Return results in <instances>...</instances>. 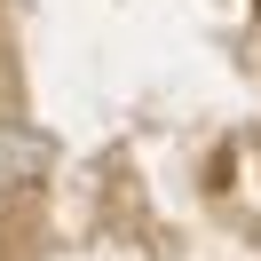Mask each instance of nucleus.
<instances>
[{
    "label": "nucleus",
    "instance_id": "nucleus-1",
    "mask_svg": "<svg viewBox=\"0 0 261 261\" xmlns=\"http://www.w3.org/2000/svg\"><path fill=\"white\" fill-rule=\"evenodd\" d=\"M48 159H56V143H48V135L8 127V119H0V190H16V182H40V174H48Z\"/></svg>",
    "mask_w": 261,
    "mask_h": 261
}]
</instances>
